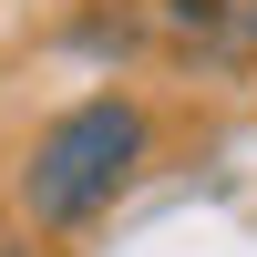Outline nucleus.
<instances>
[{
  "label": "nucleus",
  "instance_id": "f257e3e1",
  "mask_svg": "<svg viewBox=\"0 0 257 257\" xmlns=\"http://www.w3.org/2000/svg\"><path fill=\"white\" fill-rule=\"evenodd\" d=\"M155 165V113L134 93H82L72 113H52L21 155L11 196H21V226L41 237H82L93 216H113V196Z\"/></svg>",
  "mask_w": 257,
  "mask_h": 257
},
{
  "label": "nucleus",
  "instance_id": "f03ea898",
  "mask_svg": "<svg viewBox=\"0 0 257 257\" xmlns=\"http://www.w3.org/2000/svg\"><path fill=\"white\" fill-rule=\"evenodd\" d=\"M0 257H31V247H0Z\"/></svg>",
  "mask_w": 257,
  "mask_h": 257
}]
</instances>
